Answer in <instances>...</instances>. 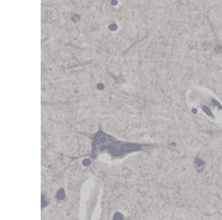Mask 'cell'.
<instances>
[{
	"instance_id": "cell-2",
	"label": "cell",
	"mask_w": 222,
	"mask_h": 220,
	"mask_svg": "<svg viewBox=\"0 0 222 220\" xmlns=\"http://www.w3.org/2000/svg\"><path fill=\"white\" fill-rule=\"evenodd\" d=\"M199 162H200L199 159H197L196 161H195V167H196V169L198 170V171H201V170H203L204 164L203 163H201H201H200Z\"/></svg>"
},
{
	"instance_id": "cell-1",
	"label": "cell",
	"mask_w": 222,
	"mask_h": 220,
	"mask_svg": "<svg viewBox=\"0 0 222 220\" xmlns=\"http://www.w3.org/2000/svg\"><path fill=\"white\" fill-rule=\"evenodd\" d=\"M145 147V145L117 141L110 136L100 131L96 133L93 138L92 155L96 156L102 152L107 151L113 156L118 157L130 152L142 150Z\"/></svg>"
}]
</instances>
